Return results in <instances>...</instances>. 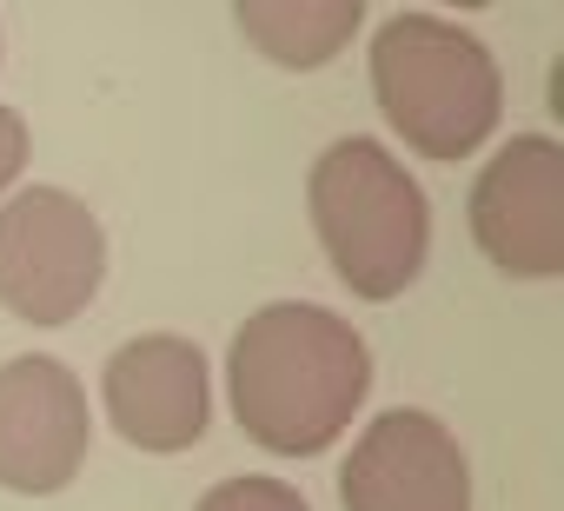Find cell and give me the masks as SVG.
<instances>
[{"label":"cell","mask_w":564,"mask_h":511,"mask_svg":"<svg viewBox=\"0 0 564 511\" xmlns=\"http://www.w3.org/2000/svg\"><path fill=\"white\" fill-rule=\"evenodd\" d=\"M226 385L252 445L279 458H313L366 405L372 352L333 306L279 300L239 326L226 352Z\"/></svg>","instance_id":"obj_1"},{"label":"cell","mask_w":564,"mask_h":511,"mask_svg":"<svg viewBox=\"0 0 564 511\" xmlns=\"http://www.w3.org/2000/svg\"><path fill=\"white\" fill-rule=\"evenodd\" d=\"M372 94L386 127L425 160H465L498 133L505 80L478 34L438 14H392L372 41Z\"/></svg>","instance_id":"obj_2"},{"label":"cell","mask_w":564,"mask_h":511,"mask_svg":"<svg viewBox=\"0 0 564 511\" xmlns=\"http://www.w3.org/2000/svg\"><path fill=\"white\" fill-rule=\"evenodd\" d=\"M313 226L346 293L399 300L432 252V206L379 140H333L313 166Z\"/></svg>","instance_id":"obj_3"},{"label":"cell","mask_w":564,"mask_h":511,"mask_svg":"<svg viewBox=\"0 0 564 511\" xmlns=\"http://www.w3.org/2000/svg\"><path fill=\"white\" fill-rule=\"evenodd\" d=\"M107 280V232L87 199L28 186L0 206V306L28 326H67Z\"/></svg>","instance_id":"obj_4"},{"label":"cell","mask_w":564,"mask_h":511,"mask_svg":"<svg viewBox=\"0 0 564 511\" xmlns=\"http://www.w3.org/2000/svg\"><path fill=\"white\" fill-rule=\"evenodd\" d=\"M471 232L505 280L564 273V146L518 133L471 186Z\"/></svg>","instance_id":"obj_5"},{"label":"cell","mask_w":564,"mask_h":511,"mask_svg":"<svg viewBox=\"0 0 564 511\" xmlns=\"http://www.w3.org/2000/svg\"><path fill=\"white\" fill-rule=\"evenodd\" d=\"M87 445V385L61 359L28 352L0 366V485L21 498H54L80 478Z\"/></svg>","instance_id":"obj_6"},{"label":"cell","mask_w":564,"mask_h":511,"mask_svg":"<svg viewBox=\"0 0 564 511\" xmlns=\"http://www.w3.org/2000/svg\"><path fill=\"white\" fill-rule=\"evenodd\" d=\"M346 511H471V465L432 412H379L339 471Z\"/></svg>","instance_id":"obj_7"},{"label":"cell","mask_w":564,"mask_h":511,"mask_svg":"<svg viewBox=\"0 0 564 511\" xmlns=\"http://www.w3.org/2000/svg\"><path fill=\"white\" fill-rule=\"evenodd\" d=\"M107 418L140 452H186V445H199L206 418H213L199 346L173 339V333L127 339L107 359Z\"/></svg>","instance_id":"obj_8"},{"label":"cell","mask_w":564,"mask_h":511,"mask_svg":"<svg viewBox=\"0 0 564 511\" xmlns=\"http://www.w3.org/2000/svg\"><path fill=\"white\" fill-rule=\"evenodd\" d=\"M232 21L272 67L313 74L359 34L366 0H239Z\"/></svg>","instance_id":"obj_9"},{"label":"cell","mask_w":564,"mask_h":511,"mask_svg":"<svg viewBox=\"0 0 564 511\" xmlns=\"http://www.w3.org/2000/svg\"><path fill=\"white\" fill-rule=\"evenodd\" d=\"M199 511H313L286 478H226V485H213L206 498H199Z\"/></svg>","instance_id":"obj_10"},{"label":"cell","mask_w":564,"mask_h":511,"mask_svg":"<svg viewBox=\"0 0 564 511\" xmlns=\"http://www.w3.org/2000/svg\"><path fill=\"white\" fill-rule=\"evenodd\" d=\"M28 166V120L14 107H0V193H8Z\"/></svg>","instance_id":"obj_11"}]
</instances>
